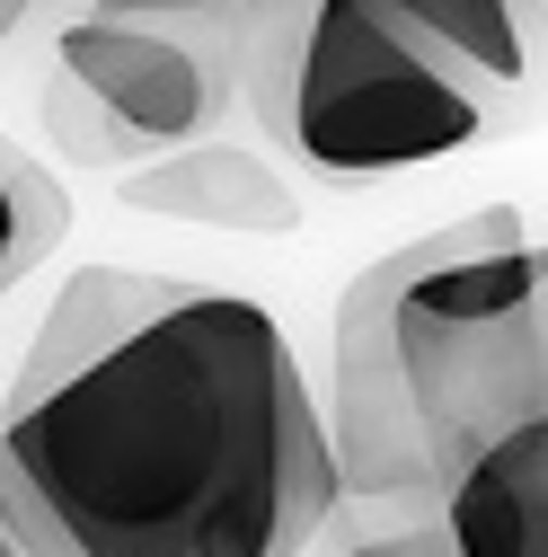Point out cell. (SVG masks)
I'll use <instances>...</instances> for the list:
<instances>
[{
    "mask_svg": "<svg viewBox=\"0 0 548 557\" xmlns=\"http://www.w3.org/2000/svg\"><path fill=\"white\" fill-rule=\"evenodd\" d=\"M0 557H27V548H18V540H10V531H0Z\"/></svg>",
    "mask_w": 548,
    "mask_h": 557,
    "instance_id": "cell-12",
    "label": "cell"
},
{
    "mask_svg": "<svg viewBox=\"0 0 548 557\" xmlns=\"http://www.w3.org/2000/svg\"><path fill=\"white\" fill-rule=\"evenodd\" d=\"M451 557H548V416L487 443L434 505Z\"/></svg>",
    "mask_w": 548,
    "mask_h": 557,
    "instance_id": "cell-6",
    "label": "cell"
},
{
    "mask_svg": "<svg viewBox=\"0 0 548 557\" xmlns=\"http://www.w3.org/2000/svg\"><path fill=\"white\" fill-rule=\"evenodd\" d=\"M62 10H80V0H62Z\"/></svg>",
    "mask_w": 548,
    "mask_h": 557,
    "instance_id": "cell-13",
    "label": "cell"
},
{
    "mask_svg": "<svg viewBox=\"0 0 548 557\" xmlns=\"http://www.w3.org/2000/svg\"><path fill=\"white\" fill-rule=\"evenodd\" d=\"M45 133H53V151L62 160H80V169H133V143H124V133L72 89V81H45Z\"/></svg>",
    "mask_w": 548,
    "mask_h": 557,
    "instance_id": "cell-9",
    "label": "cell"
},
{
    "mask_svg": "<svg viewBox=\"0 0 548 557\" xmlns=\"http://www.w3.org/2000/svg\"><path fill=\"white\" fill-rule=\"evenodd\" d=\"M53 72L72 81L124 143L133 160L203 143L231 107V18H124L80 0L53 27Z\"/></svg>",
    "mask_w": 548,
    "mask_h": 557,
    "instance_id": "cell-4",
    "label": "cell"
},
{
    "mask_svg": "<svg viewBox=\"0 0 548 557\" xmlns=\"http://www.w3.org/2000/svg\"><path fill=\"white\" fill-rule=\"evenodd\" d=\"M381 27L416 36L434 62H451L460 81H477L487 98L531 115V81H539V0H354Z\"/></svg>",
    "mask_w": 548,
    "mask_h": 557,
    "instance_id": "cell-7",
    "label": "cell"
},
{
    "mask_svg": "<svg viewBox=\"0 0 548 557\" xmlns=\"http://www.w3.org/2000/svg\"><path fill=\"white\" fill-rule=\"evenodd\" d=\"M231 89L319 186L460 160L522 115L354 0H231Z\"/></svg>",
    "mask_w": 548,
    "mask_h": 557,
    "instance_id": "cell-3",
    "label": "cell"
},
{
    "mask_svg": "<svg viewBox=\"0 0 548 557\" xmlns=\"http://www.w3.org/2000/svg\"><path fill=\"white\" fill-rule=\"evenodd\" d=\"M548 416V257L513 203H477L372 257L336 301L327 460L363 505L434 513L443 486Z\"/></svg>",
    "mask_w": 548,
    "mask_h": 557,
    "instance_id": "cell-2",
    "label": "cell"
},
{
    "mask_svg": "<svg viewBox=\"0 0 548 557\" xmlns=\"http://www.w3.org/2000/svg\"><path fill=\"white\" fill-rule=\"evenodd\" d=\"M27 18H36V0H0V53L27 36Z\"/></svg>",
    "mask_w": 548,
    "mask_h": 557,
    "instance_id": "cell-11",
    "label": "cell"
},
{
    "mask_svg": "<svg viewBox=\"0 0 548 557\" xmlns=\"http://www.w3.org/2000/svg\"><path fill=\"white\" fill-rule=\"evenodd\" d=\"M346 505L284 319L231 284L80 265L0 398L27 557H301Z\"/></svg>",
    "mask_w": 548,
    "mask_h": 557,
    "instance_id": "cell-1",
    "label": "cell"
},
{
    "mask_svg": "<svg viewBox=\"0 0 548 557\" xmlns=\"http://www.w3.org/2000/svg\"><path fill=\"white\" fill-rule=\"evenodd\" d=\"M62 231H72V195H62V177L0 133V293H18L27 274L62 248Z\"/></svg>",
    "mask_w": 548,
    "mask_h": 557,
    "instance_id": "cell-8",
    "label": "cell"
},
{
    "mask_svg": "<svg viewBox=\"0 0 548 557\" xmlns=\"http://www.w3.org/2000/svg\"><path fill=\"white\" fill-rule=\"evenodd\" d=\"M115 203L124 213H160V222H186V231H248V239H284L301 231V186L284 177V160L265 151H239V143H177V151H151L115 177Z\"/></svg>",
    "mask_w": 548,
    "mask_h": 557,
    "instance_id": "cell-5",
    "label": "cell"
},
{
    "mask_svg": "<svg viewBox=\"0 0 548 557\" xmlns=\"http://www.w3.org/2000/svg\"><path fill=\"white\" fill-rule=\"evenodd\" d=\"M346 557H451V540H443V522H434V513H416V522H398V531L354 540Z\"/></svg>",
    "mask_w": 548,
    "mask_h": 557,
    "instance_id": "cell-10",
    "label": "cell"
}]
</instances>
